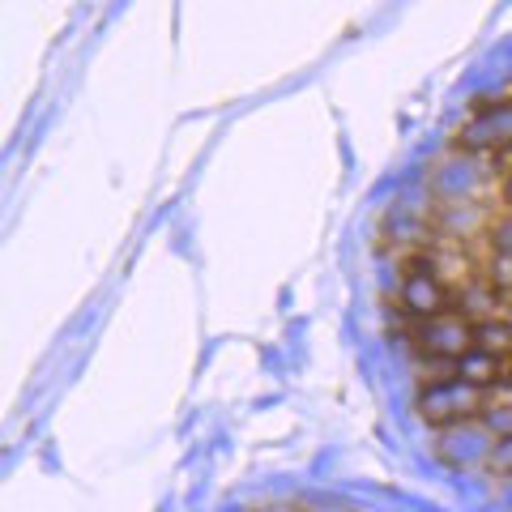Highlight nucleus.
<instances>
[{"instance_id": "39448f33", "label": "nucleus", "mask_w": 512, "mask_h": 512, "mask_svg": "<svg viewBox=\"0 0 512 512\" xmlns=\"http://www.w3.org/2000/svg\"><path fill=\"white\" fill-rule=\"evenodd\" d=\"M504 363L508 359H495V355H487V350H470V355L457 359V380L474 384V389L495 393L504 384Z\"/></svg>"}, {"instance_id": "6e6552de", "label": "nucleus", "mask_w": 512, "mask_h": 512, "mask_svg": "<svg viewBox=\"0 0 512 512\" xmlns=\"http://www.w3.org/2000/svg\"><path fill=\"white\" fill-rule=\"evenodd\" d=\"M419 389H427V384H448L457 380V359H419Z\"/></svg>"}, {"instance_id": "f8f14e48", "label": "nucleus", "mask_w": 512, "mask_h": 512, "mask_svg": "<svg viewBox=\"0 0 512 512\" xmlns=\"http://www.w3.org/2000/svg\"><path fill=\"white\" fill-rule=\"evenodd\" d=\"M500 389H504V393H508V397H512V359H508V363H504V384H500Z\"/></svg>"}, {"instance_id": "7ed1b4c3", "label": "nucleus", "mask_w": 512, "mask_h": 512, "mask_svg": "<svg viewBox=\"0 0 512 512\" xmlns=\"http://www.w3.org/2000/svg\"><path fill=\"white\" fill-rule=\"evenodd\" d=\"M410 320H431L440 312H453V291L436 278V269L427 265L423 252H414L402 261V299H397Z\"/></svg>"}, {"instance_id": "9b49d317", "label": "nucleus", "mask_w": 512, "mask_h": 512, "mask_svg": "<svg viewBox=\"0 0 512 512\" xmlns=\"http://www.w3.org/2000/svg\"><path fill=\"white\" fill-rule=\"evenodd\" d=\"M500 201H504V210H512V171L500 180Z\"/></svg>"}, {"instance_id": "20e7f679", "label": "nucleus", "mask_w": 512, "mask_h": 512, "mask_svg": "<svg viewBox=\"0 0 512 512\" xmlns=\"http://www.w3.org/2000/svg\"><path fill=\"white\" fill-rule=\"evenodd\" d=\"M508 299H512V295H504L500 286L478 274L474 282H466V286H461V291L453 295V308H457L461 316H470L474 325H478V320H500V316H508Z\"/></svg>"}, {"instance_id": "9d476101", "label": "nucleus", "mask_w": 512, "mask_h": 512, "mask_svg": "<svg viewBox=\"0 0 512 512\" xmlns=\"http://www.w3.org/2000/svg\"><path fill=\"white\" fill-rule=\"evenodd\" d=\"M483 466H487L495 478H512V440H495Z\"/></svg>"}, {"instance_id": "0eeeda50", "label": "nucleus", "mask_w": 512, "mask_h": 512, "mask_svg": "<svg viewBox=\"0 0 512 512\" xmlns=\"http://www.w3.org/2000/svg\"><path fill=\"white\" fill-rule=\"evenodd\" d=\"M478 423H483L491 440H512V397H491Z\"/></svg>"}, {"instance_id": "f257e3e1", "label": "nucleus", "mask_w": 512, "mask_h": 512, "mask_svg": "<svg viewBox=\"0 0 512 512\" xmlns=\"http://www.w3.org/2000/svg\"><path fill=\"white\" fill-rule=\"evenodd\" d=\"M491 402L487 389H474L466 380H448V384H427L414 397V410L427 427H466V423H478L483 410Z\"/></svg>"}, {"instance_id": "f03ea898", "label": "nucleus", "mask_w": 512, "mask_h": 512, "mask_svg": "<svg viewBox=\"0 0 512 512\" xmlns=\"http://www.w3.org/2000/svg\"><path fill=\"white\" fill-rule=\"evenodd\" d=\"M410 346L419 359H461L474 350V320L461 316L457 308L431 316V320H414Z\"/></svg>"}, {"instance_id": "ddd939ff", "label": "nucleus", "mask_w": 512, "mask_h": 512, "mask_svg": "<svg viewBox=\"0 0 512 512\" xmlns=\"http://www.w3.org/2000/svg\"><path fill=\"white\" fill-rule=\"evenodd\" d=\"M508 320H512V299H508Z\"/></svg>"}, {"instance_id": "4468645a", "label": "nucleus", "mask_w": 512, "mask_h": 512, "mask_svg": "<svg viewBox=\"0 0 512 512\" xmlns=\"http://www.w3.org/2000/svg\"><path fill=\"white\" fill-rule=\"evenodd\" d=\"M508 94H512V90H508Z\"/></svg>"}, {"instance_id": "423d86ee", "label": "nucleus", "mask_w": 512, "mask_h": 512, "mask_svg": "<svg viewBox=\"0 0 512 512\" xmlns=\"http://www.w3.org/2000/svg\"><path fill=\"white\" fill-rule=\"evenodd\" d=\"M474 350H487L495 359H512V320H478L474 325Z\"/></svg>"}, {"instance_id": "1a4fd4ad", "label": "nucleus", "mask_w": 512, "mask_h": 512, "mask_svg": "<svg viewBox=\"0 0 512 512\" xmlns=\"http://www.w3.org/2000/svg\"><path fill=\"white\" fill-rule=\"evenodd\" d=\"M487 235H491L495 252L512 256V210H500V214H495V218H491V227H487Z\"/></svg>"}]
</instances>
